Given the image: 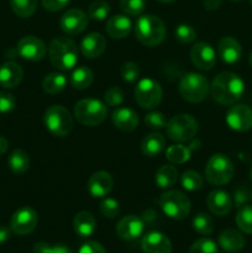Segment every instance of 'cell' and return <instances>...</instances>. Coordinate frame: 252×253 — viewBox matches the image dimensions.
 I'll return each mask as SVG.
<instances>
[{"instance_id":"obj_2","label":"cell","mask_w":252,"mask_h":253,"mask_svg":"<svg viewBox=\"0 0 252 253\" xmlns=\"http://www.w3.org/2000/svg\"><path fill=\"white\" fill-rule=\"evenodd\" d=\"M51 63L59 71H71L78 62V47L68 37H57L48 47Z\"/></svg>"},{"instance_id":"obj_30","label":"cell","mask_w":252,"mask_h":253,"mask_svg":"<svg viewBox=\"0 0 252 253\" xmlns=\"http://www.w3.org/2000/svg\"><path fill=\"white\" fill-rule=\"evenodd\" d=\"M7 166L14 174H24L30 167V157L24 150H15L7 158Z\"/></svg>"},{"instance_id":"obj_8","label":"cell","mask_w":252,"mask_h":253,"mask_svg":"<svg viewBox=\"0 0 252 253\" xmlns=\"http://www.w3.org/2000/svg\"><path fill=\"white\" fill-rule=\"evenodd\" d=\"M179 94L189 103H200L210 93L208 79L199 73H188L180 79Z\"/></svg>"},{"instance_id":"obj_4","label":"cell","mask_w":252,"mask_h":253,"mask_svg":"<svg viewBox=\"0 0 252 253\" xmlns=\"http://www.w3.org/2000/svg\"><path fill=\"white\" fill-rule=\"evenodd\" d=\"M108 109L98 99H82L74 106V118L84 126H98L106 119Z\"/></svg>"},{"instance_id":"obj_5","label":"cell","mask_w":252,"mask_h":253,"mask_svg":"<svg viewBox=\"0 0 252 253\" xmlns=\"http://www.w3.org/2000/svg\"><path fill=\"white\" fill-rule=\"evenodd\" d=\"M234 177V165L227 156L216 153L211 156L205 167V179L214 187L227 184Z\"/></svg>"},{"instance_id":"obj_17","label":"cell","mask_w":252,"mask_h":253,"mask_svg":"<svg viewBox=\"0 0 252 253\" xmlns=\"http://www.w3.org/2000/svg\"><path fill=\"white\" fill-rule=\"evenodd\" d=\"M114 185L113 177L105 170H98L89 177L86 189L93 198H105Z\"/></svg>"},{"instance_id":"obj_52","label":"cell","mask_w":252,"mask_h":253,"mask_svg":"<svg viewBox=\"0 0 252 253\" xmlns=\"http://www.w3.org/2000/svg\"><path fill=\"white\" fill-rule=\"evenodd\" d=\"M222 0H204V7L207 10H216L221 5Z\"/></svg>"},{"instance_id":"obj_25","label":"cell","mask_w":252,"mask_h":253,"mask_svg":"<svg viewBox=\"0 0 252 253\" xmlns=\"http://www.w3.org/2000/svg\"><path fill=\"white\" fill-rule=\"evenodd\" d=\"M220 247L227 253H237L245 247V239L239 231L234 229H226L217 237Z\"/></svg>"},{"instance_id":"obj_55","label":"cell","mask_w":252,"mask_h":253,"mask_svg":"<svg viewBox=\"0 0 252 253\" xmlns=\"http://www.w3.org/2000/svg\"><path fill=\"white\" fill-rule=\"evenodd\" d=\"M249 63H250V66L252 67V51L250 52V56H249Z\"/></svg>"},{"instance_id":"obj_20","label":"cell","mask_w":252,"mask_h":253,"mask_svg":"<svg viewBox=\"0 0 252 253\" xmlns=\"http://www.w3.org/2000/svg\"><path fill=\"white\" fill-rule=\"evenodd\" d=\"M106 48V40L99 32H90L81 42V52L84 57L94 59L100 57Z\"/></svg>"},{"instance_id":"obj_37","label":"cell","mask_w":252,"mask_h":253,"mask_svg":"<svg viewBox=\"0 0 252 253\" xmlns=\"http://www.w3.org/2000/svg\"><path fill=\"white\" fill-rule=\"evenodd\" d=\"M109 12H110V5L104 0H95L88 7V16L98 21L106 19Z\"/></svg>"},{"instance_id":"obj_45","label":"cell","mask_w":252,"mask_h":253,"mask_svg":"<svg viewBox=\"0 0 252 253\" xmlns=\"http://www.w3.org/2000/svg\"><path fill=\"white\" fill-rule=\"evenodd\" d=\"M124 96H125L124 95V91L120 88H118V86H111V88H109L105 91L104 99H105V103L109 106H119L123 104Z\"/></svg>"},{"instance_id":"obj_41","label":"cell","mask_w":252,"mask_h":253,"mask_svg":"<svg viewBox=\"0 0 252 253\" xmlns=\"http://www.w3.org/2000/svg\"><path fill=\"white\" fill-rule=\"evenodd\" d=\"M189 253H219L216 244L211 239H199L190 246Z\"/></svg>"},{"instance_id":"obj_29","label":"cell","mask_w":252,"mask_h":253,"mask_svg":"<svg viewBox=\"0 0 252 253\" xmlns=\"http://www.w3.org/2000/svg\"><path fill=\"white\" fill-rule=\"evenodd\" d=\"M94 74L88 67H78L73 71L69 78L72 88L77 90H85L93 84Z\"/></svg>"},{"instance_id":"obj_31","label":"cell","mask_w":252,"mask_h":253,"mask_svg":"<svg viewBox=\"0 0 252 253\" xmlns=\"http://www.w3.org/2000/svg\"><path fill=\"white\" fill-rule=\"evenodd\" d=\"M67 78L62 73H49L42 81V89L47 94H58L66 88Z\"/></svg>"},{"instance_id":"obj_58","label":"cell","mask_w":252,"mask_h":253,"mask_svg":"<svg viewBox=\"0 0 252 253\" xmlns=\"http://www.w3.org/2000/svg\"><path fill=\"white\" fill-rule=\"evenodd\" d=\"M250 2H251V5H252V0H250Z\"/></svg>"},{"instance_id":"obj_38","label":"cell","mask_w":252,"mask_h":253,"mask_svg":"<svg viewBox=\"0 0 252 253\" xmlns=\"http://www.w3.org/2000/svg\"><path fill=\"white\" fill-rule=\"evenodd\" d=\"M120 7L126 15L138 16L146 9L145 0H120Z\"/></svg>"},{"instance_id":"obj_7","label":"cell","mask_w":252,"mask_h":253,"mask_svg":"<svg viewBox=\"0 0 252 253\" xmlns=\"http://www.w3.org/2000/svg\"><path fill=\"white\" fill-rule=\"evenodd\" d=\"M43 123L47 130L56 137H66L73 128V118L62 105H52L47 108L43 115Z\"/></svg>"},{"instance_id":"obj_27","label":"cell","mask_w":252,"mask_h":253,"mask_svg":"<svg viewBox=\"0 0 252 253\" xmlns=\"http://www.w3.org/2000/svg\"><path fill=\"white\" fill-rule=\"evenodd\" d=\"M166 147L165 136L160 132H152L146 136L141 142V151L147 157H157Z\"/></svg>"},{"instance_id":"obj_6","label":"cell","mask_w":252,"mask_h":253,"mask_svg":"<svg viewBox=\"0 0 252 253\" xmlns=\"http://www.w3.org/2000/svg\"><path fill=\"white\" fill-rule=\"evenodd\" d=\"M158 204L168 217L177 221L188 217L192 210L189 198L179 190H168L163 193L158 200Z\"/></svg>"},{"instance_id":"obj_34","label":"cell","mask_w":252,"mask_h":253,"mask_svg":"<svg viewBox=\"0 0 252 253\" xmlns=\"http://www.w3.org/2000/svg\"><path fill=\"white\" fill-rule=\"evenodd\" d=\"M192 226L195 232L200 235H210L214 231V220L210 215L205 214V212H199L193 217Z\"/></svg>"},{"instance_id":"obj_51","label":"cell","mask_w":252,"mask_h":253,"mask_svg":"<svg viewBox=\"0 0 252 253\" xmlns=\"http://www.w3.org/2000/svg\"><path fill=\"white\" fill-rule=\"evenodd\" d=\"M10 235H11V229L6 226H0V245L5 244L10 239Z\"/></svg>"},{"instance_id":"obj_23","label":"cell","mask_w":252,"mask_h":253,"mask_svg":"<svg viewBox=\"0 0 252 253\" xmlns=\"http://www.w3.org/2000/svg\"><path fill=\"white\" fill-rule=\"evenodd\" d=\"M114 126L124 132H131L138 126V115L130 108H118L111 114Z\"/></svg>"},{"instance_id":"obj_19","label":"cell","mask_w":252,"mask_h":253,"mask_svg":"<svg viewBox=\"0 0 252 253\" xmlns=\"http://www.w3.org/2000/svg\"><path fill=\"white\" fill-rule=\"evenodd\" d=\"M217 54L225 63H237L242 57V47L240 42L234 37H222L217 43Z\"/></svg>"},{"instance_id":"obj_50","label":"cell","mask_w":252,"mask_h":253,"mask_svg":"<svg viewBox=\"0 0 252 253\" xmlns=\"http://www.w3.org/2000/svg\"><path fill=\"white\" fill-rule=\"evenodd\" d=\"M156 219H157V212H156L155 210L147 209L146 211H143L142 220L145 224H151V222L155 221Z\"/></svg>"},{"instance_id":"obj_47","label":"cell","mask_w":252,"mask_h":253,"mask_svg":"<svg viewBox=\"0 0 252 253\" xmlns=\"http://www.w3.org/2000/svg\"><path fill=\"white\" fill-rule=\"evenodd\" d=\"M15 106H16V100H15V98L12 96V94L0 91V113H11V111H14Z\"/></svg>"},{"instance_id":"obj_44","label":"cell","mask_w":252,"mask_h":253,"mask_svg":"<svg viewBox=\"0 0 252 253\" xmlns=\"http://www.w3.org/2000/svg\"><path fill=\"white\" fill-rule=\"evenodd\" d=\"M34 253H73L71 247L64 245H52L46 242H37L34 246Z\"/></svg>"},{"instance_id":"obj_21","label":"cell","mask_w":252,"mask_h":253,"mask_svg":"<svg viewBox=\"0 0 252 253\" xmlns=\"http://www.w3.org/2000/svg\"><path fill=\"white\" fill-rule=\"evenodd\" d=\"M207 204L212 214L217 216H225L231 211L234 202L231 195L225 190H214L208 195Z\"/></svg>"},{"instance_id":"obj_46","label":"cell","mask_w":252,"mask_h":253,"mask_svg":"<svg viewBox=\"0 0 252 253\" xmlns=\"http://www.w3.org/2000/svg\"><path fill=\"white\" fill-rule=\"evenodd\" d=\"M251 199H252V190H249L246 187H240L235 190L232 202L235 203V207L240 209L241 207L246 205L247 202Z\"/></svg>"},{"instance_id":"obj_10","label":"cell","mask_w":252,"mask_h":253,"mask_svg":"<svg viewBox=\"0 0 252 253\" xmlns=\"http://www.w3.org/2000/svg\"><path fill=\"white\" fill-rule=\"evenodd\" d=\"M163 90L158 82L151 78L141 79L135 88V100L142 109L152 110L162 101Z\"/></svg>"},{"instance_id":"obj_56","label":"cell","mask_w":252,"mask_h":253,"mask_svg":"<svg viewBox=\"0 0 252 253\" xmlns=\"http://www.w3.org/2000/svg\"><path fill=\"white\" fill-rule=\"evenodd\" d=\"M250 179H251V182H252V168H251V170H250Z\"/></svg>"},{"instance_id":"obj_32","label":"cell","mask_w":252,"mask_h":253,"mask_svg":"<svg viewBox=\"0 0 252 253\" xmlns=\"http://www.w3.org/2000/svg\"><path fill=\"white\" fill-rule=\"evenodd\" d=\"M192 156V148L189 146L184 145H173L167 148L166 151V157L172 165H182V163L188 162Z\"/></svg>"},{"instance_id":"obj_16","label":"cell","mask_w":252,"mask_h":253,"mask_svg":"<svg viewBox=\"0 0 252 253\" xmlns=\"http://www.w3.org/2000/svg\"><path fill=\"white\" fill-rule=\"evenodd\" d=\"M145 230V222L142 217L136 215H127L119 220L116 224V234L125 241H133L142 235Z\"/></svg>"},{"instance_id":"obj_24","label":"cell","mask_w":252,"mask_h":253,"mask_svg":"<svg viewBox=\"0 0 252 253\" xmlns=\"http://www.w3.org/2000/svg\"><path fill=\"white\" fill-rule=\"evenodd\" d=\"M131 30H132V22L126 15H115L106 22V32L113 39H125L130 35Z\"/></svg>"},{"instance_id":"obj_12","label":"cell","mask_w":252,"mask_h":253,"mask_svg":"<svg viewBox=\"0 0 252 253\" xmlns=\"http://www.w3.org/2000/svg\"><path fill=\"white\" fill-rule=\"evenodd\" d=\"M47 46L41 39L36 36H25L17 42L16 54L30 62H39L44 58Z\"/></svg>"},{"instance_id":"obj_9","label":"cell","mask_w":252,"mask_h":253,"mask_svg":"<svg viewBox=\"0 0 252 253\" xmlns=\"http://www.w3.org/2000/svg\"><path fill=\"white\" fill-rule=\"evenodd\" d=\"M166 132L168 138L174 142H188L197 135L198 123L192 115L179 114L168 121Z\"/></svg>"},{"instance_id":"obj_43","label":"cell","mask_w":252,"mask_h":253,"mask_svg":"<svg viewBox=\"0 0 252 253\" xmlns=\"http://www.w3.org/2000/svg\"><path fill=\"white\" fill-rule=\"evenodd\" d=\"M120 73L124 82H126V83H133L138 78V76H140V68H138V66L135 62H126L121 67Z\"/></svg>"},{"instance_id":"obj_42","label":"cell","mask_w":252,"mask_h":253,"mask_svg":"<svg viewBox=\"0 0 252 253\" xmlns=\"http://www.w3.org/2000/svg\"><path fill=\"white\" fill-rule=\"evenodd\" d=\"M168 121L161 111H151L145 116V124L151 130H161L167 126Z\"/></svg>"},{"instance_id":"obj_14","label":"cell","mask_w":252,"mask_h":253,"mask_svg":"<svg viewBox=\"0 0 252 253\" xmlns=\"http://www.w3.org/2000/svg\"><path fill=\"white\" fill-rule=\"evenodd\" d=\"M88 17L81 9L67 10L59 20V27L67 35L82 34L88 26Z\"/></svg>"},{"instance_id":"obj_54","label":"cell","mask_w":252,"mask_h":253,"mask_svg":"<svg viewBox=\"0 0 252 253\" xmlns=\"http://www.w3.org/2000/svg\"><path fill=\"white\" fill-rule=\"evenodd\" d=\"M157 1L163 2V4H169V2H173L174 0H157Z\"/></svg>"},{"instance_id":"obj_40","label":"cell","mask_w":252,"mask_h":253,"mask_svg":"<svg viewBox=\"0 0 252 253\" xmlns=\"http://www.w3.org/2000/svg\"><path fill=\"white\" fill-rule=\"evenodd\" d=\"M174 36L180 43H192L197 39V31L190 25L180 24L174 30Z\"/></svg>"},{"instance_id":"obj_15","label":"cell","mask_w":252,"mask_h":253,"mask_svg":"<svg viewBox=\"0 0 252 253\" xmlns=\"http://www.w3.org/2000/svg\"><path fill=\"white\" fill-rule=\"evenodd\" d=\"M190 59L200 71H210L216 63V54L209 43L197 42L190 49Z\"/></svg>"},{"instance_id":"obj_26","label":"cell","mask_w":252,"mask_h":253,"mask_svg":"<svg viewBox=\"0 0 252 253\" xmlns=\"http://www.w3.org/2000/svg\"><path fill=\"white\" fill-rule=\"evenodd\" d=\"M73 229L81 237H89L95 232L96 220L89 211H79L73 219Z\"/></svg>"},{"instance_id":"obj_49","label":"cell","mask_w":252,"mask_h":253,"mask_svg":"<svg viewBox=\"0 0 252 253\" xmlns=\"http://www.w3.org/2000/svg\"><path fill=\"white\" fill-rule=\"evenodd\" d=\"M78 253H106L103 245L96 241H86L79 249Z\"/></svg>"},{"instance_id":"obj_1","label":"cell","mask_w":252,"mask_h":253,"mask_svg":"<svg viewBox=\"0 0 252 253\" xmlns=\"http://www.w3.org/2000/svg\"><path fill=\"white\" fill-rule=\"evenodd\" d=\"M244 93V81L232 72H221L210 84L212 99L221 105H234L242 98Z\"/></svg>"},{"instance_id":"obj_48","label":"cell","mask_w":252,"mask_h":253,"mask_svg":"<svg viewBox=\"0 0 252 253\" xmlns=\"http://www.w3.org/2000/svg\"><path fill=\"white\" fill-rule=\"evenodd\" d=\"M69 0H42V6L47 10V11L56 12L59 10L64 9L68 5Z\"/></svg>"},{"instance_id":"obj_18","label":"cell","mask_w":252,"mask_h":253,"mask_svg":"<svg viewBox=\"0 0 252 253\" xmlns=\"http://www.w3.org/2000/svg\"><path fill=\"white\" fill-rule=\"evenodd\" d=\"M141 249L143 253H170L172 242L162 232L152 231L143 236L141 241Z\"/></svg>"},{"instance_id":"obj_13","label":"cell","mask_w":252,"mask_h":253,"mask_svg":"<svg viewBox=\"0 0 252 253\" xmlns=\"http://www.w3.org/2000/svg\"><path fill=\"white\" fill-rule=\"evenodd\" d=\"M226 123L237 132H246L252 128V109L244 104L231 106L226 114Z\"/></svg>"},{"instance_id":"obj_57","label":"cell","mask_w":252,"mask_h":253,"mask_svg":"<svg viewBox=\"0 0 252 253\" xmlns=\"http://www.w3.org/2000/svg\"><path fill=\"white\" fill-rule=\"evenodd\" d=\"M231 1H241V0H231Z\"/></svg>"},{"instance_id":"obj_11","label":"cell","mask_w":252,"mask_h":253,"mask_svg":"<svg viewBox=\"0 0 252 253\" xmlns=\"http://www.w3.org/2000/svg\"><path fill=\"white\" fill-rule=\"evenodd\" d=\"M37 221H39V216H37V212L32 208H20L11 216L10 229L14 234L25 236V235L31 234L36 229Z\"/></svg>"},{"instance_id":"obj_22","label":"cell","mask_w":252,"mask_h":253,"mask_svg":"<svg viewBox=\"0 0 252 253\" xmlns=\"http://www.w3.org/2000/svg\"><path fill=\"white\" fill-rule=\"evenodd\" d=\"M24 78L21 66L14 61H7L0 66V85L6 89H14Z\"/></svg>"},{"instance_id":"obj_3","label":"cell","mask_w":252,"mask_h":253,"mask_svg":"<svg viewBox=\"0 0 252 253\" xmlns=\"http://www.w3.org/2000/svg\"><path fill=\"white\" fill-rule=\"evenodd\" d=\"M136 39L147 47L158 46L166 37V25L155 15H142L135 25Z\"/></svg>"},{"instance_id":"obj_33","label":"cell","mask_w":252,"mask_h":253,"mask_svg":"<svg viewBox=\"0 0 252 253\" xmlns=\"http://www.w3.org/2000/svg\"><path fill=\"white\" fill-rule=\"evenodd\" d=\"M12 11L19 17L32 16L37 9V0H9Z\"/></svg>"},{"instance_id":"obj_28","label":"cell","mask_w":252,"mask_h":253,"mask_svg":"<svg viewBox=\"0 0 252 253\" xmlns=\"http://www.w3.org/2000/svg\"><path fill=\"white\" fill-rule=\"evenodd\" d=\"M178 179V170L173 165H163L156 170L155 182L161 189H168L175 184Z\"/></svg>"},{"instance_id":"obj_53","label":"cell","mask_w":252,"mask_h":253,"mask_svg":"<svg viewBox=\"0 0 252 253\" xmlns=\"http://www.w3.org/2000/svg\"><path fill=\"white\" fill-rule=\"evenodd\" d=\"M7 148H9V142H7L6 138L0 136V156L4 155L7 151Z\"/></svg>"},{"instance_id":"obj_36","label":"cell","mask_w":252,"mask_h":253,"mask_svg":"<svg viewBox=\"0 0 252 253\" xmlns=\"http://www.w3.org/2000/svg\"><path fill=\"white\" fill-rule=\"evenodd\" d=\"M236 224L242 232L252 235V204L240 208L236 215Z\"/></svg>"},{"instance_id":"obj_39","label":"cell","mask_w":252,"mask_h":253,"mask_svg":"<svg viewBox=\"0 0 252 253\" xmlns=\"http://www.w3.org/2000/svg\"><path fill=\"white\" fill-rule=\"evenodd\" d=\"M99 210L103 216L108 217V219H114L120 214V204L118 200L113 199V198H105L101 200Z\"/></svg>"},{"instance_id":"obj_35","label":"cell","mask_w":252,"mask_h":253,"mask_svg":"<svg viewBox=\"0 0 252 253\" xmlns=\"http://www.w3.org/2000/svg\"><path fill=\"white\" fill-rule=\"evenodd\" d=\"M180 184L188 192H197V190L203 188L204 179H203V177L199 173L189 169L183 172L182 177H180Z\"/></svg>"}]
</instances>
